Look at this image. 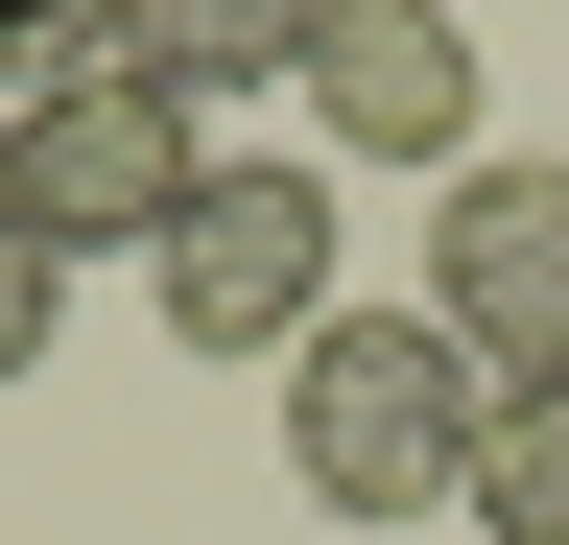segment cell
I'll return each mask as SVG.
<instances>
[{
	"instance_id": "6",
	"label": "cell",
	"mask_w": 569,
	"mask_h": 545,
	"mask_svg": "<svg viewBox=\"0 0 569 545\" xmlns=\"http://www.w3.org/2000/svg\"><path fill=\"white\" fill-rule=\"evenodd\" d=\"M71 72H142V95H261V72H309V0H96V48Z\"/></svg>"
},
{
	"instance_id": "3",
	"label": "cell",
	"mask_w": 569,
	"mask_h": 545,
	"mask_svg": "<svg viewBox=\"0 0 569 545\" xmlns=\"http://www.w3.org/2000/svg\"><path fill=\"white\" fill-rule=\"evenodd\" d=\"M332 238H356V214H332V166H309V143L213 166L190 214H167V261H142V285H167V356H309V332L356 309V285H332Z\"/></svg>"
},
{
	"instance_id": "9",
	"label": "cell",
	"mask_w": 569,
	"mask_h": 545,
	"mask_svg": "<svg viewBox=\"0 0 569 545\" xmlns=\"http://www.w3.org/2000/svg\"><path fill=\"white\" fill-rule=\"evenodd\" d=\"M71 48H96V0H0V95H48Z\"/></svg>"
},
{
	"instance_id": "2",
	"label": "cell",
	"mask_w": 569,
	"mask_h": 545,
	"mask_svg": "<svg viewBox=\"0 0 569 545\" xmlns=\"http://www.w3.org/2000/svg\"><path fill=\"white\" fill-rule=\"evenodd\" d=\"M190 190H213L190 95H142V72H48V95H0V238H48V261H167Z\"/></svg>"
},
{
	"instance_id": "8",
	"label": "cell",
	"mask_w": 569,
	"mask_h": 545,
	"mask_svg": "<svg viewBox=\"0 0 569 545\" xmlns=\"http://www.w3.org/2000/svg\"><path fill=\"white\" fill-rule=\"evenodd\" d=\"M48 332H71V261H48V238H0V403L48 380Z\"/></svg>"
},
{
	"instance_id": "5",
	"label": "cell",
	"mask_w": 569,
	"mask_h": 545,
	"mask_svg": "<svg viewBox=\"0 0 569 545\" xmlns=\"http://www.w3.org/2000/svg\"><path fill=\"white\" fill-rule=\"evenodd\" d=\"M309 166H475V24L451 0H309Z\"/></svg>"
},
{
	"instance_id": "4",
	"label": "cell",
	"mask_w": 569,
	"mask_h": 545,
	"mask_svg": "<svg viewBox=\"0 0 569 545\" xmlns=\"http://www.w3.org/2000/svg\"><path fill=\"white\" fill-rule=\"evenodd\" d=\"M427 332L498 380V403H569V166H451V214H427Z\"/></svg>"
},
{
	"instance_id": "1",
	"label": "cell",
	"mask_w": 569,
	"mask_h": 545,
	"mask_svg": "<svg viewBox=\"0 0 569 545\" xmlns=\"http://www.w3.org/2000/svg\"><path fill=\"white\" fill-rule=\"evenodd\" d=\"M475 427H498V380L427 309H332L309 356H284V498L309 522H451L475 498Z\"/></svg>"
},
{
	"instance_id": "7",
	"label": "cell",
	"mask_w": 569,
	"mask_h": 545,
	"mask_svg": "<svg viewBox=\"0 0 569 545\" xmlns=\"http://www.w3.org/2000/svg\"><path fill=\"white\" fill-rule=\"evenodd\" d=\"M475 545H569V403H498L475 427V498H451Z\"/></svg>"
}]
</instances>
